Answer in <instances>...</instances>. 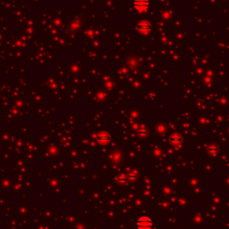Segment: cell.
Segmentation results:
<instances>
[{
  "label": "cell",
  "instance_id": "1",
  "mask_svg": "<svg viewBox=\"0 0 229 229\" xmlns=\"http://www.w3.org/2000/svg\"><path fill=\"white\" fill-rule=\"evenodd\" d=\"M136 227L137 229H152L153 227L152 219L147 216L139 217L136 222Z\"/></svg>",
  "mask_w": 229,
  "mask_h": 229
},
{
  "label": "cell",
  "instance_id": "2",
  "mask_svg": "<svg viewBox=\"0 0 229 229\" xmlns=\"http://www.w3.org/2000/svg\"><path fill=\"white\" fill-rule=\"evenodd\" d=\"M97 141L99 144L107 145L111 141V135L108 132H101L98 134Z\"/></svg>",
  "mask_w": 229,
  "mask_h": 229
},
{
  "label": "cell",
  "instance_id": "3",
  "mask_svg": "<svg viewBox=\"0 0 229 229\" xmlns=\"http://www.w3.org/2000/svg\"><path fill=\"white\" fill-rule=\"evenodd\" d=\"M182 136L179 133H174L169 137V142L173 146H180L182 144Z\"/></svg>",
  "mask_w": 229,
  "mask_h": 229
},
{
  "label": "cell",
  "instance_id": "4",
  "mask_svg": "<svg viewBox=\"0 0 229 229\" xmlns=\"http://www.w3.org/2000/svg\"><path fill=\"white\" fill-rule=\"evenodd\" d=\"M217 149L216 147H214V146H212V147H210V148L209 149V153H210V155L215 156V155L217 154Z\"/></svg>",
  "mask_w": 229,
  "mask_h": 229
},
{
  "label": "cell",
  "instance_id": "5",
  "mask_svg": "<svg viewBox=\"0 0 229 229\" xmlns=\"http://www.w3.org/2000/svg\"><path fill=\"white\" fill-rule=\"evenodd\" d=\"M127 178H128V181H135V180H137L138 176L135 174H130L127 176Z\"/></svg>",
  "mask_w": 229,
  "mask_h": 229
},
{
  "label": "cell",
  "instance_id": "6",
  "mask_svg": "<svg viewBox=\"0 0 229 229\" xmlns=\"http://www.w3.org/2000/svg\"><path fill=\"white\" fill-rule=\"evenodd\" d=\"M147 134H148V131L146 129H141L139 131V135H141V136H145Z\"/></svg>",
  "mask_w": 229,
  "mask_h": 229
},
{
  "label": "cell",
  "instance_id": "7",
  "mask_svg": "<svg viewBox=\"0 0 229 229\" xmlns=\"http://www.w3.org/2000/svg\"><path fill=\"white\" fill-rule=\"evenodd\" d=\"M118 181L120 182V183H125L126 181H128V178L127 177H124V176H120L118 178Z\"/></svg>",
  "mask_w": 229,
  "mask_h": 229
}]
</instances>
